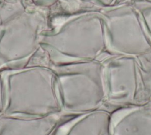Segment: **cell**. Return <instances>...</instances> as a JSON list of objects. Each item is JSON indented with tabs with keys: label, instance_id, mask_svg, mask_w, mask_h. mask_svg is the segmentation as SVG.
Masks as SVG:
<instances>
[{
	"label": "cell",
	"instance_id": "1",
	"mask_svg": "<svg viewBox=\"0 0 151 135\" xmlns=\"http://www.w3.org/2000/svg\"><path fill=\"white\" fill-rule=\"evenodd\" d=\"M104 107L110 111L151 101V53L111 55L103 65Z\"/></svg>",
	"mask_w": 151,
	"mask_h": 135
},
{
	"label": "cell",
	"instance_id": "2",
	"mask_svg": "<svg viewBox=\"0 0 151 135\" xmlns=\"http://www.w3.org/2000/svg\"><path fill=\"white\" fill-rule=\"evenodd\" d=\"M111 135H151V101L111 112Z\"/></svg>",
	"mask_w": 151,
	"mask_h": 135
}]
</instances>
